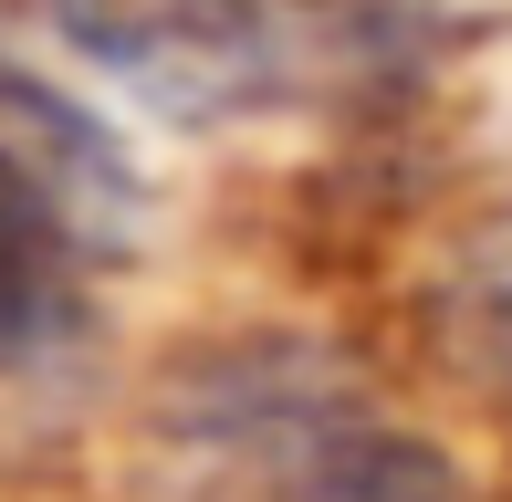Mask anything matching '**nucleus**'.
Returning <instances> with one entry per match:
<instances>
[{"label":"nucleus","mask_w":512,"mask_h":502,"mask_svg":"<svg viewBox=\"0 0 512 502\" xmlns=\"http://www.w3.org/2000/svg\"><path fill=\"white\" fill-rule=\"evenodd\" d=\"M63 42L168 116H251L335 74L398 84L429 63L408 0H53Z\"/></svg>","instance_id":"nucleus-1"},{"label":"nucleus","mask_w":512,"mask_h":502,"mask_svg":"<svg viewBox=\"0 0 512 502\" xmlns=\"http://www.w3.org/2000/svg\"><path fill=\"white\" fill-rule=\"evenodd\" d=\"M178 429L209 440L230 471H251L262 502H471L450 450L377 419L304 346H241L220 367H199Z\"/></svg>","instance_id":"nucleus-2"},{"label":"nucleus","mask_w":512,"mask_h":502,"mask_svg":"<svg viewBox=\"0 0 512 502\" xmlns=\"http://www.w3.org/2000/svg\"><path fill=\"white\" fill-rule=\"evenodd\" d=\"M439 356L481 387H512V220H492L481 241H460V262L429 293Z\"/></svg>","instance_id":"nucleus-3"}]
</instances>
